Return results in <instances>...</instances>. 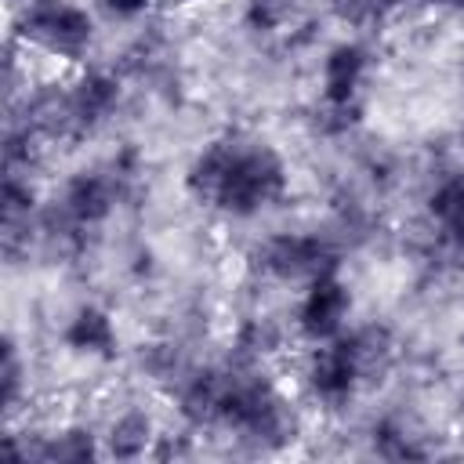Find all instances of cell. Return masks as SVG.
<instances>
[{"instance_id":"obj_1","label":"cell","mask_w":464,"mask_h":464,"mask_svg":"<svg viewBox=\"0 0 464 464\" xmlns=\"http://www.w3.org/2000/svg\"><path fill=\"white\" fill-rule=\"evenodd\" d=\"M286 188V170L279 156L265 145H246L228 138L221 178L210 192V203L232 218H250L272 199H279Z\"/></svg>"},{"instance_id":"obj_2","label":"cell","mask_w":464,"mask_h":464,"mask_svg":"<svg viewBox=\"0 0 464 464\" xmlns=\"http://www.w3.org/2000/svg\"><path fill=\"white\" fill-rule=\"evenodd\" d=\"M18 36L54 58H80L94 36V22L69 0H25L18 11Z\"/></svg>"},{"instance_id":"obj_3","label":"cell","mask_w":464,"mask_h":464,"mask_svg":"<svg viewBox=\"0 0 464 464\" xmlns=\"http://www.w3.org/2000/svg\"><path fill=\"white\" fill-rule=\"evenodd\" d=\"M334 261H337L334 246L319 236L283 232L257 246L261 272H268L276 279H319V276L334 272Z\"/></svg>"},{"instance_id":"obj_4","label":"cell","mask_w":464,"mask_h":464,"mask_svg":"<svg viewBox=\"0 0 464 464\" xmlns=\"http://www.w3.org/2000/svg\"><path fill=\"white\" fill-rule=\"evenodd\" d=\"M352 308V297L344 290V283L330 272V276H319L312 279L308 294L301 297V308H297V330L308 337V341H334L344 326V315Z\"/></svg>"},{"instance_id":"obj_5","label":"cell","mask_w":464,"mask_h":464,"mask_svg":"<svg viewBox=\"0 0 464 464\" xmlns=\"http://www.w3.org/2000/svg\"><path fill=\"white\" fill-rule=\"evenodd\" d=\"M304 377H308V388L315 392V399L337 406V402H344L355 392L362 370H359V362L352 355V344L344 337H334L326 348H315L312 352Z\"/></svg>"},{"instance_id":"obj_6","label":"cell","mask_w":464,"mask_h":464,"mask_svg":"<svg viewBox=\"0 0 464 464\" xmlns=\"http://www.w3.org/2000/svg\"><path fill=\"white\" fill-rule=\"evenodd\" d=\"M120 98V83L109 72H83L76 83L65 87V102H69V120H72V134L91 130L98 120H105L112 112Z\"/></svg>"},{"instance_id":"obj_7","label":"cell","mask_w":464,"mask_h":464,"mask_svg":"<svg viewBox=\"0 0 464 464\" xmlns=\"http://www.w3.org/2000/svg\"><path fill=\"white\" fill-rule=\"evenodd\" d=\"M366 72V51L359 44H337L323 58V102L348 105L355 102V87Z\"/></svg>"},{"instance_id":"obj_8","label":"cell","mask_w":464,"mask_h":464,"mask_svg":"<svg viewBox=\"0 0 464 464\" xmlns=\"http://www.w3.org/2000/svg\"><path fill=\"white\" fill-rule=\"evenodd\" d=\"M112 203H116V188H112V181L105 174H76L65 185L62 210L76 225H94L112 210Z\"/></svg>"},{"instance_id":"obj_9","label":"cell","mask_w":464,"mask_h":464,"mask_svg":"<svg viewBox=\"0 0 464 464\" xmlns=\"http://www.w3.org/2000/svg\"><path fill=\"white\" fill-rule=\"evenodd\" d=\"M428 214L450 246H464V170L439 181V188L428 199Z\"/></svg>"},{"instance_id":"obj_10","label":"cell","mask_w":464,"mask_h":464,"mask_svg":"<svg viewBox=\"0 0 464 464\" xmlns=\"http://www.w3.org/2000/svg\"><path fill=\"white\" fill-rule=\"evenodd\" d=\"M65 344L83 355H109L116 344V330L109 312L102 308H80L65 326Z\"/></svg>"},{"instance_id":"obj_11","label":"cell","mask_w":464,"mask_h":464,"mask_svg":"<svg viewBox=\"0 0 464 464\" xmlns=\"http://www.w3.org/2000/svg\"><path fill=\"white\" fill-rule=\"evenodd\" d=\"M105 439H109V453L112 457H141L149 450V442H152V420L145 413L130 410V413L112 420Z\"/></svg>"},{"instance_id":"obj_12","label":"cell","mask_w":464,"mask_h":464,"mask_svg":"<svg viewBox=\"0 0 464 464\" xmlns=\"http://www.w3.org/2000/svg\"><path fill=\"white\" fill-rule=\"evenodd\" d=\"M94 453H98V446H94V435H91L87 428H65V431H58V435H47V439L33 450V457H40V460H62V464L87 460V457H94Z\"/></svg>"},{"instance_id":"obj_13","label":"cell","mask_w":464,"mask_h":464,"mask_svg":"<svg viewBox=\"0 0 464 464\" xmlns=\"http://www.w3.org/2000/svg\"><path fill=\"white\" fill-rule=\"evenodd\" d=\"M402 4H406V0H337V14H341L344 22L362 25V22H377L381 14H388V11L402 7Z\"/></svg>"},{"instance_id":"obj_14","label":"cell","mask_w":464,"mask_h":464,"mask_svg":"<svg viewBox=\"0 0 464 464\" xmlns=\"http://www.w3.org/2000/svg\"><path fill=\"white\" fill-rule=\"evenodd\" d=\"M4 406L7 410H14V402H18V388H22V366H18V355H14V344L7 341L4 344Z\"/></svg>"},{"instance_id":"obj_15","label":"cell","mask_w":464,"mask_h":464,"mask_svg":"<svg viewBox=\"0 0 464 464\" xmlns=\"http://www.w3.org/2000/svg\"><path fill=\"white\" fill-rule=\"evenodd\" d=\"M152 0H105V7L116 14V18H134L141 11H149Z\"/></svg>"},{"instance_id":"obj_16","label":"cell","mask_w":464,"mask_h":464,"mask_svg":"<svg viewBox=\"0 0 464 464\" xmlns=\"http://www.w3.org/2000/svg\"><path fill=\"white\" fill-rule=\"evenodd\" d=\"M435 7H464V0H431Z\"/></svg>"}]
</instances>
